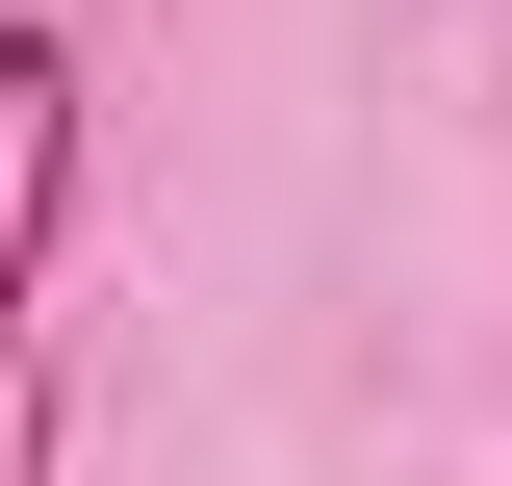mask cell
Instances as JSON below:
<instances>
[{
  "mask_svg": "<svg viewBox=\"0 0 512 486\" xmlns=\"http://www.w3.org/2000/svg\"><path fill=\"white\" fill-rule=\"evenodd\" d=\"M52 205H77V26L26 0V26H0V333L52 282Z\"/></svg>",
  "mask_w": 512,
  "mask_h": 486,
  "instance_id": "obj_1",
  "label": "cell"
}]
</instances>
